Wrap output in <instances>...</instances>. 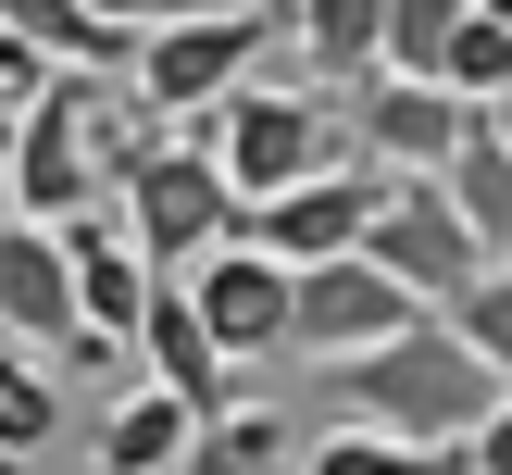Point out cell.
Returning a JSON list of instances; mask_svg holds the SVG:
<instances>
[{
  "mask_svg": "<svg viewBox=\"0 0 512 475\" xmlns=\"http://www.w3.org/2000/svg\"><path fill=\"white\" fill-rule=\"evenodd\" d=\"M500 263H512V250H500Z\"/></svg>",
  "mask_w": 512,
  "mask_h": 475,
  "instance_id": "31",
  "label": "cell"
},
{
  "mask_svg": "<svg viewBox=\"0 0 512 475\" xmlns=\"http://www.w3.org/2000/svg\"><path fill=\"white\" fill-rule=\"evenodd\" d=\"M363 250H375L413 300H463L475 263H488V250H475V225L450 213L438 175H388V188H375V213H363Z\"/></svg>",
  "mask_w": 512,
  "mask_h": 475,
  "instance_id": "7",
  "label": "cell"
},
{
  "mask_svg": "<svg viewBox=\"0 0 512 475\" xmlns=\"http://www.w3.org/2000/svg\"><path fill=\"white\" fill-rule=\"evenodd\" d=\"M113 188H125V238L163 275L200 263L213 238H238V188H225V163L200 138H125L113 125Z\"/></svg>",
  "mask_w": 512,
  "mask_h": 475,
  "instance_id": "5",
  "label": "cell"
},
{
  "mask_svg": "<svg viewBox=\"0 0 512 475\" xmlns=\"http://www.w3.org/2000/svg\"><path fill=\"white\" fill-rule=\"evenodd\" d=\"M500 75H512V25L463 0V25L438 38V88H463V100H500Z\"/></svg>",
  "mask_w": 512,
  "mask_h": 475,
  "instance_id": "20",
  "label": "cell"
},
{
  "mask_svg": "<svg viewBox=\"0 0 512 475\" xmlns=\"http://www.w3.org/2000/svg\"><path fill=\"white\" fill-rule=\"evenodd\" d=\"M375 25H388V0H288V38L313 75H375Z\"/></svg>",
  "mask_w": 512,
  "mask_h": 475,
  "instance_id": "18",
  "label": "cell"
},
{
  "mask_svg": "<svg viewBox=\"0 0 512 475\" xmlns=\"http://www.w3.org/2000/svg\"><path fill=\"white\" fill-rule=\"evenodd\" d=\"M175 275H188V300H200V325H213L225 363H275V350H288V263H275V250L213 238L200 263H175Z\"/></svg>",
  "mask_w": 512,
  "mask_h": 475,
  "instance_id": "9",
  "label": "cell"
},
{
  "mask_svg": "<svg viewBox=\"0 0 512 475\" xmlns=\"http://www.w3.org/2000/svg\"><path fill=\"white\" fill-rule=\"evenodd\" d=\"M463 463H475V475H512V388H500L488 413L463 425Z\"/></svg>",
  "mask_w": 512,
  "mask_h": 475,
  "instance_id": "23",
  "label": "cell"
},
{
  "mask_svg": "<svg viewBox=\"0 0 512 475\" xmlns=\"http://www.w3.org/2000/svg\"><path fill=\"white\" fill-rule=\"evenodd\" d=\"M438 313L463 325L475 350H488V375L512 388V263H475V288H463V300H438Z\"/></svg>",
  "mask_w": 512,
  "mask_h": 475,
  "instance_id": "21",
  "label": "cell"
},
{
  "mask_svg": "<svg viewBox=\"0 0 512 475\" xmlns=\"http://www.w3.org/2000/svg\"><path fill=\"white\" fill-rule=\"evenodd\" d=\"M125 338L150 350V375H163V388L188 400V413H225V400H238V388H225V375H238V363H225V350H213V325H200L188 275H150V300H138V325H125Z\"/></svg>",
  "mask_w": 512,
  "mask_h": 475,
  "instance_id": "12",
  "label": "cell"
},
{
  "mask_svg": "<svg viewBox=\"0 0 512 475\" xmlns=\"http://www.w3.org/2000/svg\"><path fill=\"white\" fill-rule=\"evenodd\" d=\"M0 225H13V138H0Z\"/></svg>",
  "mask_w": 512,
  "mask_h": 475,
  "instance_id": "27",
  "label": "cell"
},
{
  "mask_svg": "<svg viewBox=\"0 0 512 475\" xmlns=\"http://www.w3.org/2000/svg\"><path fill=\"white\" fill-rule=\"evenodd\" d=\"M0 25H13V38L25 50H38V63L50 75H113L125 63V50H138V25H113V13H88V0H0Z\"/></svg>",
  "mask_w": 512,
  "mask_h": 475,
  "instance_id": "14",
  "label": "cell"
},
{
  "mask_svg": "<svg viewBox=\"0 0 512 475\" xmlns=\"http://www.w3.org/2000/svg\"><path fill=\"white\" fill-rule=\"evenodd\" d=\"M475 13H500V25H512V0H475Z\"/></svg>",
  "mask_w": 512,
  "mask_h": 475,
  "instance_id": "29",
  "label": "cell"
},
{
  "mask_svg": "<svg viewBox=\"0 0 512 475\" xmlns=\"http://www.w3.org/2000/svg\"><path fill=\"white\" fill-rule=\"evenodd\" d=\"M300 475H475L463 438H400V425H325L313 450H300Z\"/></svg>",
  "mask_w": 512,
  "mask_h": 475,
  "instance_id": "15",
  "label": "cell"
},
{
  "mask_svg": "<svg viewBox=\"0 0 512 475\" xmlns=\"http://www.w3.org/2000/svg\"><path fill=\"white\" fill-rule=\"evenodd\" d=\"M463 25V0H388V25H375V63L388 75H438V38Z\"/></svg>",
  "mask_w": 512,
  "mask_h": 475,
  "instance_id": "22",
  "label": "cell"
},
{
  "mask_svg": "<svg viewBox=\"0 0 512 475\" xmlns=\"http://www.w3.org/2000/svg\"><path fill=\"white\" fill-rule=\"evenodd\" d=\"M13 113H25V100H13V88H0V138H13Z\"/></svg>",
  "mask_w": 512,
  "mask_h": 475,
  "instance_id": "28",
  "label": "cell"
},
{
  "mask_svg": "<svg viewBox=\"0 0 512 475\" xmlns=\"http://www.w3.org/2000/svg\"><path fill=\"white\" fill-rule=\"evenodd\" d=\"M88 13H113V25H163V13H188V0H88Z\"/></svg>",
  "mask_w": 512,
  "mask_h": 475,
  "instance_id": "25",
  "label": "cell"
},
{
  "mask_svg": "<svg viewBox=\"0 0 512 475\" xmlns=\"http://www.w3.org/2000/svg\"><path fill=\"white\" fill-rule=\"evenodd\" d=\"M188 400L163 388V375H150L138 400H113V413H100V475H175V450H188Z\"/></svg>",
  "mask_w": 512,
  "mask_h": 475,
  "instance_id": "17",
  "label": "cell"
},
{
  "mask_svg": "<svg viewBox=\"0 0 512 475\" xmlns=\"http://www.w3.org/2000/svg\"><path fill=\"white\" fill-rule=\"evenodd\" d=\"M438 188H450V213L475 225V250H488V263H500V250H512V138H500L488 113H475L463 138H450V163H438Z\"/></svg>",
  "mask_w": 512,
  "mask_h": 475,
  "instance_id": "13",
  "label": "cell"
},
{
  "mask_svg": "<svg viewBox=\"0 0 512 475\" xmlns=\"http://www.w3.org/2000/svg\"><path fill=\"white\" fill-rule=\"evenodd\" d=\"M50 438H63V388H50V363H38L25 338H0V450L38 463Z\"/></svg>",
  "mask_w": 512,
  "mask_h": 475,
  "instance_id": "19",
  "label": "cell"
},
{
  "mask_svg": "<svg viewBox=\"0 0 512 475\" xmlns=\"http://www.w3.org/2000/svg\"><path fill=\"white\" fill-rule=\"evenodd\" d=\"M175 475H300V438H288V413H250V400H225V413H200V425H188Z\"/></svg>",
  "mask_w": 512,
  "mask_h": 475,
  "instance_id": "16",
  "label": "cell"
},
{
  "mask_svg": "<svg viewBox=\"0 0 512 475\" xmlns=\"http://www.w3.org/2000/svg\"><path fill=\"white\" fill-rule=\"evenodd\" d=\"M350 88H363V113H350V150H363V163H388V175H438L450 163V138H463L475 125V100L463 88H438V75H350Z\"/></svg>",
  "mask_w": 512,
  "mask_h": 475,
  "instance_id": "10",
  "label": "cell"
},
{
  "mask_svg": "<svg viewBox=\"0 0 512 475\" xmlns=\"http://www.w3.org/2000/svg\"><path fill=\"white\" fill-rule=\"evenodd\" d=\"M400 313H438L413 300L375 250H325V263H288V350L300 363H338V350H375Z\"/></svg>",
  "mask_w": 512,
  "mask_h": 475,
  "instance_id": "6",
  "label": "cell"
},
{
  "mask_svg": "<svg viewBox=\"0 0 512 475\" xmlns=\"http://www.w3.org/2000/svg\"><path fill=\"white\" fill-rule=\"evenodd\" d=\"M375 188H388V175H375L363 150H350V163H313V175H288V188L238 200V238H250V250H275V263H325V250H363Z\"/></svg>",
  "mask_w": 512,
  "mask_h": 475,
  "instance_id": "8",
  "label": "cell"
},
{
  "mask_svg": "<svg viewBox=\"0 0 512 475\" xmlns=\"http://www.w3.org/2000/svg\"><path fill=\"white\" fill-rule=\"evenodd\" d=\"M475 113H488V125H500V138H512V75H500V100H475Z\"/></svg>",
  "mask_w": 512,
  "mask_h": 475,
  "instance_id": "26",
  "label": "cell"
},
{
  "mask_svg": "<svg viewBox=\"0 0 512 475\" xmlns=\"http://www.w3.org/2000/svg\"><path fill=\"white\" fill-rule=\"evenodd\" d=\"M288 38V0H238V13H163L138 25V50H125V75H138V113L150 125H188L200 100H225L238 75H263V50Z\"/></svg>",
  "mask_w": 512,
  "mask_h": 475,
  "instance_id": "3",
  "label": "cell"
},
{
  "mask_svg": "<svg viewBox=\"0 0 512 475\" xmlns=\"http://www.w3.org/2000/svg\"><path fill=\"white\" fill-rule=\"evenodd\" d=\"M325 388H338L363 425H400V438H463V425L500 400V375H488V350H475L450 313H400L375 350H338V363H325Z\"/></svg>",
  "mask_w": 512,
  "mask_h": 475,
  "instance_id": "1",
  "label": "cell"
},
{
  "mask_svg": "<svg viewBox=\"0 0 512 475\" xmlns=\"http://www.w3.org/2000/svg\"><path fill=\"white\" fill-rule=\"evenodd\" d=\"M113 88L100 75H38L25 88V113H13V213H38V225H63L75 200H100V175H113Z\"/></svg>",
  "mask_w": 512,
  "mask_h": 475,
  "instance_id": "4",
  "label": "cell"
},
{
  "mask_svg": "<svg viewBox=\"0 0 512 475\" xmlns=\"http://www.w3.org/2000/svg\"><path fill=\"white\" fill-rule=\"evenodd\" d=\"M75 250H63V225H38V213H13L0 225V338H25V350H63L75 338ZM100 338V325H88Z\"/></svg>",
  "mask_w": 512,
  "mask_h": 475,
  "instance_id": "11",
  "label": "cell"
},
{
  "mask_svg": "<svg viewBox=\"0 0 512 475\" xmlns=\"http://www.w3.org/2000/svg\"><path fill=\"white\" fill-rule=\"evenodd\" d=\"M38 75H50V63H38V50H25V38H13V25H0V88H13V100H25V88H38Z\"/></svg>",
  "mask_w": 512,
  "mask_h": 475,
  "instance_id": "24",
  "label": "cell"
},
{
  "mask_svg": "<svg viewBox=\"0 0 512 475\" xmlns=\"http://www.w3.org/2000/svg\"><path fill=\"white\" fill-rule=\"evenodd\" d=\"M188 138L225 163L238 200L288 188V175H313V163H350V113H338V100H325V88H263V75H238L225 100H200Z\"/></svg>",
  "mask_w": 512,
  "mask_h": 475,
  "instance_id": "2",
  "label": "cell"
},
{
  "mask_svg": "<svg viewBox=\"0 0 512 475\" xmlns=\"http://www.w3.org/2000/svg\"><path fill=\"white\" fill-rule=\"evenodd\" d=\"M0 475H13V450H0Z\"/></svg>",
  "mask_w": 512,
  "mask_h": 475,
  "instance_id": "30",
  "label": "cell"
}]
</instances>
